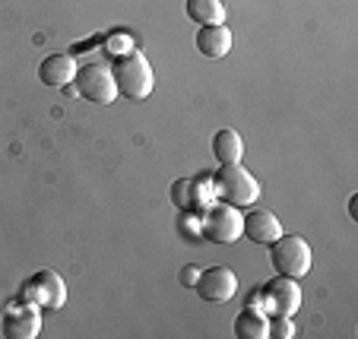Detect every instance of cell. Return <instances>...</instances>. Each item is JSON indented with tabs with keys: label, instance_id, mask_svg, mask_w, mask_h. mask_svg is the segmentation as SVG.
I'll list each match as a JSON object with an SVG mask.
<instances>
[{
	"label": "cell",
	"instance_id": "1",
	"mask_svg": "<svg viewBox=\"0 0 358 339\" xmlns=\"http://www.w3.org/2000/svg\"><path fill=\"white\" fill-rule=\"evenodd\" d=\"M111 76H115L117 95L130 99V102H143V99H149L152 89H156V73L149 67L146 55H143V51H134V48L115 57Z\"/></svg>",
	"mask_w": 358,
	"mask_h": 339
},
{
	"label": "cell",
	"instance_id": "15",
	"mask_svg": "<svg viewBox=\"0 0 358 339\" xmlns=\"http://www.w3.org/2000/svg\"><path fill=\"white\" fill-rule=\"evenodd\" d=\"M184 10H187V16L196 22V26H216V22H225L222 0H187Z\"/></svg>",
	"mask_w": 358,
	"mask_h": 339
},
{
	"label": "cell",
	"instance_id": "5",
	"mask_svg": "<svg viewBox=\"0 0 358 339\" xmlns=\"http://www.w3.org/2000/svg\"><path fill=\"white\" fill-rule=\"evenodd\" d=\"M20 298L32 301L35 308H45V311H61L67 305V282L55 270H38L22 282Z\"/></svg>",
	"mask_w": 358,
	"mask_h": 339
},
{
	"label": "cell",
	"instance_id": "16",
	"mask_svg": "<svg viewBox=\"0 0 358 339\" xmlns=\"http://www.w3.org/2000/svg\"><path fill=\"white\" fill-rule=\"evenodd\" d=\"M235 336L238 339H266V314L257 308H244L235 317Z\"/></svg>",
	"mask_w": 358,
	"mask_h": 339
},
{
	"label": "cell",
	"instance_id": "20",
	"mask_svg": "<svg viewBox=\"0 0 358 339\" xmlns=\"http://www.w3.org/2000/svg\"><path fill=\"white\" fill-rule=\"evenodd\" d=\"M196 276H200V270H196V266H184V270H181V282H184V285H190V289H194Z\"/></svg>",
	"mask_w": 358,
	"mask_h": 339
},
{
	"label": "cell",
	"instance_id": "8",
	"mask_svg": "<svg viewBox=\"0 0 358 339\" xmlns=\"http://www.w3.org/2000/svg\"><path fill=\"white\" fill-rule=\"evenodd\" d=\"M264 289V314H282V317H292V314L301 308V285L289 276H279L270 279Z\"/></svg>",
	"mask_w": 358,
	"mask_h": 339
},
{
	"label": "cell",
	"instance_id": "7",
	"mask_svg": "<svg viewBox=\"0 0 358 339\" xmlns=\"http://www.w3.org/2000/svg\"><path fill=\"white\" fill-rule=\"evenodd\" d=\"M194 289L206 305H225L238 292V276L229 266H210V270H200Z\"/></svg>",
	"mask_w": 358,
	"mask_h": 339
},
{
	"label": "cell",
	"instance_id": "21",
	"mask_svg": "<svg viewBox=\"0 0 358 339\" xmlns=\"http://www.w3.org/2000/svg\"><path fill=\"white\" fill-rule=\"evenodd\" d=\"M248 308H257V311H264V289H254V292L248 295Z\"/></svg>",
	"mask_w": 358,
	"mask_h": 339
},
{
	"label": "cell",
	"instance_id": "19",
	"mask_svg": "<svg viewBox=\"0 0 358 339\" xmlns=\"http://www.w3.org/2000/svg\"><path fill=\"white\" fill-rule=\"evenodd\" d=\"M171 203H175L178 210H187V178H178V181L171 184Z\"/></svg>",
	"mask_w": 358,
	"mask_h": 339
},
{
	"label": "cell",
	"instance_id": "11",
	"mask_svg": "<svg viewBox=\"0 0 358 339\" xmlns=\"http://www.w3.org/2000/svg\"><path fill=\"white\" fill-rule=\"evenodd\" d=\"M76 61H73V55H48L45 61L38 64V80L45 82V86H51V89H67L70 82H73V76H76Z\"/></svg>",
	"mask_w": 358,
	"mask_h": 339
},
{
	"label": "cell",
	"instance_id": "18",
	"mask_svg": "<svg viewBox=\"0 0 358 339\" xmlns=\"http://www.w3.org/2000/svg\"><path fill=\"white\" fill-rule=\"evenodd\" d=\"M200 212L194 210H181V219H178V229H184L190 238H200Z\"/></svg>",
	"mask_w": 358,
	"mask_h": 339
},
{
	"label": "cell",
	"instance_id": "4",
	"mask_svg": "<svg viewBox=\"0 0 358 339\" xmlns=\"http://www.w3.org/2000/svg\"><path fill=\"white\" fill-rule=\"evenodd\" d=\"M200 222H203L200 238H206L213 245H235L238 238L244 235L238 206H229V203H222V200H216L206 212H200Z\"/></svg>",
	"mask_w": 358,
	"mask_h": 339
},
{
	"label": "cell",
	"instance_id": "9",
	"mask_svg": "<svg viewBox=\"0 0 358 339\" xmlns=\"http://www.w3.org/2000/svg\"><path fill=\"white\" fill-rule=\"evenodd\" d=\"M3 333L10 339H35L41 333V308L22 298L10 301L3 311Z\"/></svg>",
	"mask_w": 358,
	"mask_h": 339
},
{
	"label": "cell",
	"instance_id": "2",
	"mask_svg": "<svg viewBox=\"0 0 358 339\" xmlns=\"http://www.w3.org/2000/svg\"><path fill=\"white\" fill-rule=\"evenodd\" d=\"M213 187H216V200L229 206H254L260 200V181L250 175L248 168H241V162L222 165L213 175Z\"/></svg>",
	"mask_w": 358,
	"mask_h": 339
},
{
	"label": "cell",
	"instance_id": "3",
	"mask_svg": "<svg viewBox=\"0 0 358 339\" xmlns=\"http://www.w3.org/2000/svg\"><path fill=\"white\" fill-rule=\"evenodd\" d=\"M270 264L279 276L301 279L311 270V245L301 235H279L270 241Z\"/></svg>",
	"mask_w": 358,
	"mask_h": 339
},
{
	"label": "cell",
	"instance_id": "14",
	"mask_svg": "<svg viewBox=\"0 0 358 339\" xmlns=\"http://www.w3.org/2000/svg\"><path fill=\"white\" fill-rule=\"evenodd\" d=\"M216 203V187H213V175H196L187 178V210L194 212H206Z\"/></svg>",
	"mask_w": 358,
	"mask_h": 339
},
{
	"label": "cell",
	"instance_id": "12",
	"mask_svg": "<svg viewBox=\"0 0 358 339\" xmlns=\"http://www.w3.org/2000/svg\"><path fill=\"white\" fill-rule=\"evenodd\" d=\"M231 45H235V38H231V29L225 26V22L200 26V32H196V51H200L203 57L219 61V57H225L231 51Z\"/></svg>",
	"mask_w": 358,
	"mask_h": 339
},
{
	"label": "cell",
	"instance_id": "10",
	"mask_svg": "<svg viewBox=\"0 0 358 339\" xmlns=\"http://www.w3.org/2000/svg\"><path fill=\"white\" fill-rule=\"evenodd\" d=\"M241 225H244V235L254 241V245H270L282 235V222H279L276 212L270 210H250L248 216H241Z\"/></svg>",
	"mask_w": 358,
	"mask_h": 339
},
{
	"label": "cell",
	"instance_id": "6",
	"mask_svg": "<svg viewBox=\"0 0 358 339\" xmlns=\"http://www.w3.org/2000/svg\"><path fill=\"white\" fill-rule=\"evenodd\" d=\"M73 82H76V95H83L86 102L111 105L117 99L115 76H111V67H105V64H83L76 70Z\"/></svg>",
	"mask_w": 358,
	"mask_h": 339
},
{
	"label": "cell",
	"instance_id": "13",
	"mask_svg": "<svg viewBox=\"0 0 358 339\" xmlns=\"http://www.w3.org/2000/svg\"><path fill=\"white\" fill-rule=\"evenodd\" d=\"M213 156L219 159V165H231V162H241L244 156V140L238 130L222 127L216 136H213Z\"/></svg>",
	"mask_w": 358,
	"mask_h": 339
},
{
	"label": "cell",
	"instance_id": "17",
	"mask_svg": "<svg viewBox=\"0 0 358 339\" xmlns=\"http://www.w3.org/2000/svg\"><path fill=\"white\" fill-rule=\"evenodd\" d=\"M266 336L292 339V336H295V324H292V317H282V314H270V317H266Z\"/></svg>",
	"mask_w": 358,
	"mask_h": 339
}]
</instances>
